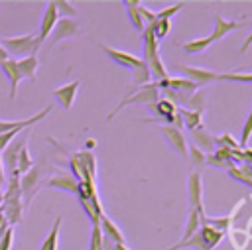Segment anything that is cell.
I'll use <instances>...</instances> for the list:
<instances>
[{
	"instance_id": "20",
	"label": "cell",
	"mask_w": 252,
	"mask_h": 250,
	"mask_svg": "<svg viewBox=\"0 0 252 250\" xmlns=\"http://www.w3.org/2000/svg\"><path fill=\"white\" fill-rule=\"evenodd\" d=\"M16 65H18V69H20L24 79H30V81L35 79V71L39 67V61H37L35 55H30V57H24V59H16Z\"/></svg>"
},
{
	"instance_id": "8",
	"label": "cell",
	"mask_w": 252,
	"mask_h": 250,
	"mask_svg": "<svg viewBox=\"0 0 252 250\" xmlns=\"http://www.w3.org/2000/svg\"><path fill=\"white\" fill-rule=\"evenodd\" d=\"M187 199H189V209H201L203 203V183H201V173L189 171L187 175Z\"/></svg>"
},
{
	"instance_id": "7",
	"label": "cell",
	"mask_w": 252,
	"mask_h": 250,
	"mask_svg": "<svg viewBox=\"0 0 252 250\" xmlns=\"http://www.w3.org/2000/svg\"><path fill=\"white\" fill-rule=\"evenodd\" d=\"M158 130L165 136V140L169 142V146L181 156L187 159V142H185V136L181 134V130L173 128V126H165V124H158Z\"/></svg>"
},
{
	"instance_id": "18",
	"label": "cell",
	"mask_w": 252,
	"mask_h": 250,
	"mask_svg": "<svg viewBox=\"0 0 252 250\" xmlns=\"http://www.w3.org/2000/svg\"><path fill=\"white\" fill-rule=\"evenodd\" d=\"M199 232H201V238H203V242H205V246L209 250H215L220 244L222 236H224V232H220V230H217V228H213L209 224H201Z\"/></svg>"
},
{
	"instance_id": "12",
	"label": "cell",
	"mask_w": 252,
	"mask_h": 250,
	"mask_svg": "<svg viewBox=\"0 0 252 250\" xmlns=\"http://www.w3.org/2000/svg\"><path fill=\"white\" fill-rule=\"evenodd\" d=\"M77 31H79V26H77L75 20H71V18H61V20H57V24H55V28H53V31H51V41L57 43V41H61V39H67V37L75 35Z\"/></svg>"
},
{
	"instance_id": "29",
	"label": "cell",
	"mask_w": 252,
	"mask_h": 250,
	"mask_svg": "<svg viewBox=\"0 0 252 250\" xmlns=\"http://www.w3.org/2000/svg\"><path fill=\"white\" fill-rule=\"evenodd\" d=\"M211 45H213V41H211L209 37H199V39H189V41H185L181 47H183L187 53L197 55V53L205 51V49H207V47H211Z\"/></svg>"
},
{
	"instance_id": "35",
	"label": "cell",
	"mask_w": 252,
	"mask_h": 250,
	"mask_svg": "<svg viewBox=\"0 0 252 250\" xmlns=\"http://www.w3.org/2000/svg\"><path fill=\"white\" fill-rule=\"evenodd\" d=\"M53 4H55L57 14H61L63 18H73L75 16V8L69 2H65V0H53Z\"/></svg>"
},
{
	"instance_id": "41",
	"label": "cell",
	"mask_w": 252,
	"mask_h": 250,
	"mask_svg": "<svg viewBox=\"0 0 252 250\" xmlns=\"http://www.w3.org/2000/svg\"><path fill=\"white\" fill-rule=\"evenodd\" d=\"M250 45H252V31H250V35L244 39V43L240 45V49H238V51H240V53H246V51L250 49Z\"/></svg>"
},
{
	"instance_id": "34",
	"label": "cell",
	"mask_w": 252,
	"mask_h": 250,
	"mask_svg": "<svg viewBox=\"0 0 252 250\" xmlns=\"http://www.w3.org/2000/svg\"><path fill=\"white\" fill-rule=\"evenodd\" d=\"M183 6H185V2H177V4H173V6H167V8L159 10V12H156V16H158L159 20H169V22H171V18H173Z\"/></svg>"
},
{
	"instance_id": "3",
	"label": "cell",
	"mask_w": 252,
	"mask_h": 250,
	"mask_svg": "<svg viewBox=\"0 0 252 250\" xmlns=\"http://www.w3.org/2000/svg\"><path fill=\"white\" fill-rule=\"evenodd\" d=\"M159 98V89H158V85L152 81V83H148V85H142L140 89H136L130 96H126L112 112H108V116H106V120H112L114 118V114L116 112H120L124 106H128V104H154L156 100Z\"/></svg>"
},
{
	"instance_id": "27",
	"label": "cell",
	"mask_w": 252,
	"mask_h": 250,
	"mask_svg": "<svg viewBox=\"0 0 252 250\" xmlns=\"http://www.w3.org/2000/svg\"><path fill=\"white\" fill-rule=\"evenodd\" d=\"M59 226H61V217H57V219H55V222H53V226H51L49 234L45 236L43 244L39 246V250H57V240H59Z\"/></svg>"
},
{
	"instance_id": "9",
	"label": "cell",
	"mask_w": 252,
	"mask_h": 250,
	"mask_svg": "<svg viewBox=\"0 0 252 250\" xmlns=\"http://www.w3.org/2000/svg\"><path fill=\"white\" fill-rule=\"evenodd\" d=\"M57 20H59V14H57L55 4H53V0H51V2H47V6H45V12H43V18H41V24H39V33L35 35L39 45H41L43 39H47V35L53 31Z\"/></svg>"
},
{
	"instance_id": "15",
	"label": "cell",
	"mask_w": 252,
	"mask_h": 250,
	"mask_svg": "<svg viewBox=\"0 0 252 250\" xmlns=\"http://www.w3.org/2000/svg\"><path fill=\"white\" fill-rule=\"evenodd\" d=\"M0 67H2V71H4V75L8 77V81H10V98H14L16 96V89H18V83L24 79L22 77V73H20V69H18V65H16V59H6V61H0Z\"/></svg>"
},
{
	"instance_id": "39",
	"label": "cell",
	"mask_w": 252,
	"mask_h": 250,
	"mask_svg": "<svg viewBox=\"0 0 252 250\" xmlns=\"http://www.w3.org/2000/svg\"><path fill=\"white\" fill-rule=\"evenodd\" d=\"M138 14H140V18H142V22H144V26H150V24H154L156 22V12H152V10H148L144 4H140L138 6Z\"/></svg>"
},
{
	"instance_id": "6",
	"label": "cell",
	"mask_w": 252,
	"mask_h": 250,
	"mask_svg": "<svg viewBox=\"0 0 252 250\" xmlns=\"http://www.w3.org/2000/svg\"><path fill=\"white\" fill-rule=\"evenodd\" d=\"M248 24H252L250 20H224L222 16H215V28H213V33L209 35V39L215 43V41H219V39H222L224 35H228L230 31H234V30H240V28H244V26H248Z\"/></svg>"
},
{
	"instance_id": "36",
	"label": "cell",
	"mask_w": 252,
	"mask_h": 250,
	"mask_svg": "<svg viewBox=\"0 0 252 250\" xmlns=\"http://www.w3.org/2000/svg\"><path fill=\"white\" fill-rule=\"evenodd\" d=\"M250 136H252V108H250V112H248V116L244 120V126H242V138H240L242 148L246 146V142L250 140Z\"/></svg>"
},
{
	"instance_id": "45",
	"label": "cell",
	"mask_w": 252,
	"mask_h": 250,
	"mask_svg": "<svg viewBox=\"0 0 252 250\" xmlns=\"http://www.w3.org/2000/svg\"><path fill=\"white\" fill-rule=\"evenodd\" d=\"M114 250H130L126 244H114Z\"/></svg>"
},
{
	"instance_id": "43",
	"label": "cell",
	"mask_w": 252,
	"mask_h": 250,
	"mask_svg": "<svg viewBox=\"0 0 252 250\" xmlns=\"http://www.w3.org/2000/svg\"><path fill=\"white\" fill-rule=\"evenodd\" d=\"M2 183H6V175H4V167H2V157H0V187Z\"/></svg>"
},
{
	"instance_id": "13",
	"label": "cell",
	"mask_w": 252,
	"mask_h": 250,
	"mask_svg": "<svg viewBox=\"0 0 252 250\" xmlns=\"http://www.w3.org/2000/svg\"><path fill=\"white\" fill-rule=\"evenodd\" d=\"M37 179H39V169L33 165L30 171H26L24 175H20V189H22V199L24 203H30L33 191H35V185H37Z\"/></svg>"
},
{
	"instance_id": "19",
	"label": "cell",
	"mask_w": 252,
	"mask_h": 250,
	"mask_svg": "<svg viewBox=\"0 0 252 250\" xmlns=\"http://www.w3.org/2000/svg\"><path fill=\"white\" fill-rule=\"evenodd\" d=\"M234 215H236V211H234L232 215H228V217L213 219V217H207V215H205V211L201 209V213H199V220H201V224H209V226H213V228H217V230L224 232L226 228H230V224H232V219H234Z\"/></svg>"
},
{
	"instance_id": "23",
	"label": "cell",
	"mask_w": 252,
	"mask_h": 250,
	"mask_svg": "<svg viewBox=\"0 0 252 250\" xmlns=\"http://www.w3.org/2000/svg\"><path fill=\"white\" fill-rule=\"evenodd\" d=\"M187 159H189V165L193 167L191 171H197V173H201V169L207 165V154H203L195 146H189L187 148Z\"/></svg>"
},
{
	"instance_id": "26",
	"label": "cell",
	"mask_w": 252,
	"mask_h": 250,
	"mask_svg": "<svg viewBox=\"0 0 252 250\" xmlns=\"http://www.w3.org/2000/svg\"><path fill=\"white\" fill-rule=\"evenodd\" d=\"M152 79L150 71H148V65L142 61V65H138L136 69H132V85H134V91L140 89L142 85H148Z\"/></svg>"
},
{
	"instance_id": "21",
	"label": "cell",
	"mask_w": 252,
	"mask_h": 250,
	"mask_svg": "<svg viewBox=\"0 0 252 250\" xmlns=\"http://www.w3.org/2000/svg\"><path fill=\"white\" fill-rule=\"evenodd\" d=\"M49 187H59V189H65L69 193H75L77 195V189H79V181L73 177V175H55L47 181Z\"/></svg>"
},
{
	"instance_id": "17",
	"label": "cell",
	"mask_w": 252,
	"mask_h": 250,
	"mask_svg": "<svg viewBox=\"0 0 252 250\" xmlns=\"http://www.w3.org/2000/svg\"><path fill=\"white\" fill-rule=\"evenodd\" d=\"M142 53H144L142 61H146V59H150V57H154V55H159L158 39L154 37V33H152L150 28H146V30L142 31Z\"/></svg>"
},
{
	"instance_id": "37",
	"label": "cell",
	"mask_w": 252,
	"mask_h": 250,
	"mask_svg": "<svg viewBox=\"0 0 252 250\" xmlns=\"http://www.w3.org/2000/svg\"><path fill=\"white\" fill-rule=\"evenodd\" d=\"M207 165H213V167H226V169L234 167L232 161H226V159H222V157H219V156H215V154H209V156H207Z\"/></svg>"
},
{
	"instance_id": "38",
	"label": "cell",
	"mask_w": 252,
	"mask_h": 250,
	"mask_svg": "<svg viewBox=\"0 0 252 250\" xmlns=\"http://www.w3.org/2000/svg\"><path fill=\"white\" fill-rule=\"evenodd\" d=\"M12 242H14V228L8 226L2 236H0V250H10L12 248Z\"/></svg>"
},
{
	"instance_id": "44",
	"label": "cell",
	"mask_w": 252,
	"mask_h": 250,
	"mask_svg": "<svg viewBox=\"0 0 252 250\" xmlns=\"http://www.w3.org/2000/svg\"><path fill=\"white\" fill-rule=\"evenodd\" d=\"M6 59H10V55H8V53L2 49V45H0V61H6Z\"/></svg>"
},
{
	"instance_id": "2",
	"label": "cell",
	"mask_w": 252,
	"mask_h": 250,
	"mask_svg": "<svg viewBox=\"0 0 252 250\" xmlns=\"http://www.w3.org/2000/svg\"><path fill=\"white\" fill-rule=\"evenodd\" d=\"M0 45L6 53H12L16 57H30L35 55L39 49L37 37L35 35H20V37H0Z\"/></svg>"
},
{
	"instance_id": "33",
	"label": "cell",
	"mask_w": 252,
	"mask_h": 250,
	"mask_svg": "<svg viewBox=\"0 0 252 250\" xmlns=\"http://www.w3.org/2000/svg\"><path fill=\"white\" fill-rule=\"evenodd\" d=\"M89 250H102V230H100V224H93Z\"/></svg>"
},
{
	"instance_id": "14",
	"label": "cell",
	"mask_w": 252,
	"mask_h": 250,
	"mask_svg": "<svg viewBox=\"0 0 252 250\" xmlns=\"http://www.w3.org/2000/svg\"><path fill=\"white\" fill-rule=\"evenodd\" d=\"M191 140H193V146L199 148L203 154H213L215 152V136L209 134L203 126L191 130Z\"/></svg>"
},
{
	"instance_id": "46",
	"label": "cell",
	"mask_w": 252,
	"mask_h": 250,
	"mask_svg": "<svg viewBox=\"0 0 252 250\" xmlns=\"http://www.w3.org/2000/svg\"><path fill=\"white\" fill-rule=\"evenodd\" d=\"M248 165V169H250V173H252V163H246Z\"/></svg>"
},
{
	"instance_id": "1",
	"label": "cell",
	"mask_w": 252,
	"mask_h": 250,
	"mask_svg": "<svg viewBox=\"0 0 252 250\" xmlns=\"http://www.w3.org/2000/svg\"><path fill=\"white\" fill-rule=\"evenodd\" d=\"M8 187L2 193V213L8 222V226L18 224L22 220V189H20V177H8Z\"/></svg>"
},
{
	"instance_id": "22",
	"label": "cell",
	"mask_w": 252,
	"mask_h": 250,
	"mask_svg": "<svg viewBox=\"0 0 252 250\" xmlns=\"http://www.w3.org/2000/svg\"><path fill=\"white\" fill-rule=\"evenodd\" d=\"M203 209V207H201ZM201 209H189V217H187V224H185V230H183V236L179 242H185L187 238H191L199 228H201V220H199V213Z\"/></svg>"
},
{
	"instance_id": "25",
	"label": "cell",
	"mask_w": 252,
	"mask_h": 250,
	"mask_svg": "<svg viewBox=\"0 0 252 250\" xmlns=\"http://www.w3.org/2000/svg\"><path fill=\"white\" fill-rule=\"evenodd\" d=\"M179 116L183 120V126L189 128V132L203 126V118H201L203 114L201 112H195V110H189V108H179Z\"/></svg>"
},
{
	"instance_id": "32",
	"label": "cell",
	"mask_w": 252,
	"mask_h": 250,
	"mask_svg": "<svg viewBox=\"0 0 252 250\" xmlns=\"http://www.w3.org/2000/svg\"><path fill=\"white\" fill-rule=\"evenodd\" d=\"M187 106H189V110L201 112V110L205 108V94H203L201 91H195V93L189 96V100H187Z\"/></svg>"
},
{
	"instance_id": "30",
	"label": "cell",
	"mask_w": 252,
	"mask_h": 250,
	"mask_svg": "<svg viewBox=\"0 0 252 250\" xmlns=\"http://www.w3.org/2000/svg\"><path fill=\"white\" fill-rule=\"evenodd\" d=\"M146 28H150V30H152V33H154V37L159 41V39H163V37L169 33L171 22H169V20H159V18H156V22H154V24H150V26H146Z\"/></svg>"
},
{
	"instance_id": "48",
	"label": "cell",
	"mask_w": 252,
	"mask_h": 250,
	"mask_svg": "<svg viewBox=\"0 0 252 250\" xmlns=\"http://www.w3.org/2000/svg\"><path fill=\"white\" fill-rule=\"evenodd\" d=\"M0 236H2V234H0Z\"/></svg>"
},
{
	"instance_id": "4",
	"label": "cell",
	"mask_w": 252,
	"mask_h": 250,
	"mask_svg": "<svg viewBox=\"0 0 252 250\" xmlns=\"http://www.w3.org/2000/svg\"><path fill=\"white\" fill-rule=\"evenodd\" d=\"M26 142H28V130H24V136H16V138L0 152L4 175H8V177H18V173H16V163H18L20 150L26 146Z\"/></svg>"
},
{
	"instance_id": "28",
	"label": "cell",
	"mask_w": 252,
	"mask_h": 250,
	"mask_svg": "<svg viewBox=\"0 0 252 250\" xmlns=\"http://www.w3.org/2000/svg\"><path fill=\"white\" fill-rule=\"evenodd\" d=\"M228 175L232 177V179H236V181H242L246 187H250L252 189V173H250V169H248V165L246 163H240V167H230L228 169Z\"/></svg>"
},
{
	"instance_id": "24",
	"label": "cell",
	"mask_w": 252,
	"mask_h": 250,
	"mask_svg": "<svg viewBox=\"0 0 252 250\" xmlns=\"http://www.w3.org/2000/svg\"><path fill=\"white\" fill-rule=\"evenodd\" d=\"M122 4H124V8H126V12H128V18H130L132 26L142 33V31L146 30V26H144V22H142V18H140V14H138L140 2H138V0H124Z\"/></svg>"
},
{
	"instance_id": "10",
	"label": "cell",
	"mask_w": 252,
	"mask_h": 250,
	"mask_svg": "<svg viewBox=\"0 0 252 250\" xmlns=\"http://www.w3.org/2000/svg\"><path fill=\"white\" fill-rule=\"evenodd\" d=\"M100 49H102L112 61H116L118 65H122V67H126V69H136L138 65H142V59L136 57V55H132V53H128V51H120V49H114V47H108V45H100Z\"/></svg>"
},
{
	"instance_id": "40",
	"label": "cell",
	"mask_w": 252,
	"mask_h": 250,
	"mask_svg": "<svg viewBox=\"0 0 252 250\" xmlns=\"http://www.w3.org/2000/svg\"><path fill=\"white\" fill-rule=\"evenodd\" d=\"M242 159L244 163H252V148H242Z\"/></svg>"
},
{
	"instance_id": "31",
	"label": "cell",
	"mask_w": 252,
	"mask_h": 250,
	"mask_svg": "<svg viewBox=\"0 0 252 250\" xmlns=\"http://www.w3.org/2000/svg\"><path fill=\"white\" fill-rule=\"evenodd\" d=\"M219 81H236V83H252L250 73H219Z\"/></svg>"
},
{
	"instance_id": "16",
	"label": "cell",
	"mask_w": 252,
	"mask_h": 250,
	"mask_svg": "<svg viewBox=\"0 0 252 250\" xmlns=\"http://www.w3.org/2000/svg\"><path fill=\"white\" fill-rule=\"evenodd\" d=\"M98 224H100V230H102V234L106 236V238H110L114 244H126V240H124V234H122V230L106 217V215H100V219H98Z\"/></svg>"
},
{
	"instance_id": "5",
	"label": "cell",
	"mask_w": 252,
	"mask_h": 250,
	"mask_svg": "<svg viewBox=\"0 0 252 250\" xmlns=\"http://www.w3.org/2000/svg\"><path fill=\"white\" fill-rule=\"evenodd\" d=\"M175 69L181 71L185 75V79L195 83L197 87H203V85H209L213 81H219V73H215L211 69H203V67H195V65H177Z\"/></svg>"
},
{
	"instance_id": "42",
	"label": "cell",
	"mask_w": 252,
	"mask_h": 250,
	"mask_svg": "<svg viewBox=\"0 0 252 250\" xmlns=\"http://www.w3.org/2000/svg\"><path fill=\"white\" fill-rule=\"evenodd\" d=\"M102 250H114V242L102 234Z\"/></svg>"
},
{
	"instance_id": "47",
	"label": "cell",
	"mask_w": 252,
	"mask_h": 250,
	"mask_svg": "<svg viewBox=\"0 0 252 250\" xmlns=\"http://www.w3.org/2000/svg\"><path fill=\"white\" fill-rule=\"evenodd\" d=\"M0 207H2V189H0Z\"/></svg>"
},
{
	"instance_id": "11",
	"label": "cell",
	"mask_w": 252,
	"mask_h": 250,
	"mask_svg": "<svg viewBox=\"0 0 252 250\" xmlns=\"http://www.w3.org/2000/svg\"><path fill=\"white\" fill-rule=\"evenodd\" d=\"M77 91H79V81H71V83H67V85H63V87H57V89L53 91V96L57 98V102H59L65 110H71V106H73V102H75Z\"/></svg>"
}]
</instances>
